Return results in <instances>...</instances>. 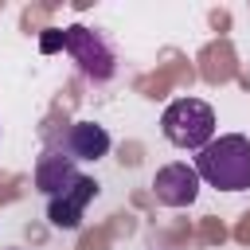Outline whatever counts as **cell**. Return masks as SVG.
<instances>
[{
  "mask_svg": "<svg viewBox=\"0 0 250 250\" xmlns=\"http://www.w3.org/2000/svg\"><path fill=\"white\" fill-rule=\"evenodd\" d=\"M160 129L176 148H207L215 141V109L199 98H176L160 113Z\"/></svg>",
  "mask_w": 250,
  "mask_h": 250,
  "instance_id": "2",
  "label": "cell"
},
{
  "mask_svg": "<svg viewBox=\"0 0 250 250\" xmlns=\"http://www.w3.org/2000/svg\"><path fill=\"white\" fill-rule=\"evenodd\" d=\"M82 180V172L74 168V160L70 156H62L59 148H47L43 156H39V164H35V188L51 199V195H59V191H66L70 184H78Z\"/></svg>",
  "mask_w": 250,
  "mask_h": 250,
  "instance_id": "6",
  "label": "cell"
},
{
  "mask_svg": "<svg viewBox=\"0 0 250 250\" xmlns=\"http://www.w3.org/2000/svg\"><path fill=\"white\" fill-rule=\"evenodd\" d=\"M39 47H43V51H59V47H62V31H47Z\"/></svg>",
  "mask_w": 250,
  "mask_h": 250,
  "instance_id": "8",
  "label": "cell"
},
{
  "mask_svg": "<svg viewBox=\"0 0 250 250\" xmlns=\"http://www.w3.org/2000/svg\"><path fill=\"white\" fill-rule=\"evenodd\" d=\"M66 156L70 160H102L109 152V133L94 121H74L66 129Z\"/></svg>",
  "mask_w": 250,
  "mask_h": 250,
  "instance_id": "7",
  "label": "cell"
},
{
  "mask_svg": "<svg viewBox=\"0 0 250 250\" xmlns=\"http://www.w3.org/2000/svg\"><path fill=\"white\" fill-rule=\"evenodd\" d=\"M199 184H203V180H199L195 164H184V160L164 164V168L152 176V191H156V199H160L164 207H188V203H195Z\"/></svg>",
  "mask_w": 250,
  "mask_h": 250,
  "instance_id": "4",
  "label": "cell"
},
{
  "mask_svg": "<svg viewBox=\"0 0 250 250\" xmlns=\"http://www.w3.org/2000/svg\"><path fill=\"white\" fill-rule=\"evenodd\" d=\"M62 47L74 55V62L82 66L86 78H94V82L113 78V51L98 31H90L82 23H70V27H62Z\"/></svg>",
  "mask_w": 250,
  "mask_h": 250,
  "instance_id": "3",
  "label": "cell"
},
{
  "mask_svg": "<svg viewBox=\"0 0 250 250\" xmlns=\"http://www.w3.org/2000/svg\"><path fill=\"white\" fill-rule=\"evenodd\" d=\"M195 172L203 184L219 191H246L250 188V141L242 133L215 137L207 148H199Z\"/></svg>",
  "mask_w": 250,
  "mask_h": 250,
  "instance_id": "1",
  "label": "cell"
},
{
  "mask_svg": "<svg viewBox=\"0 0 250 250\" xmlns=\"http://www.w3.org/2000/svg\"><path fill=\"white\" fill-rule=\"evenodd\" d=\"M98 195V180H90V176H82L78 184H70L66 191H59V195H51L47 199V219H51V227H59V230H74V227H82V211H86V203Z\"/></svg>",
  "mask_w": 250,
  "mask_h": 250,
  "instance_id": "5",
  "label": "cell"
}]
</instances>
